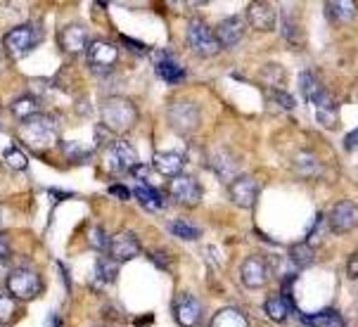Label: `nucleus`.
Wrapping results in <instances>:
<instances>
[{
    "label": "nucleus",
    "instance_id": "37",
    "mask_svg": "<svg viewBox=\"0 0 358 327\" xmlns=\"http://www.w3.org/2000/svg\"><path fill=\"white\" fill-rule=\"evenodd\" d=\"M344 145H347V150H351V152H356L358 150V126L349 133L347 138H344Z\"/></svg>",
    "mask_w": 358,
    "mask_h": 327
},
{
    "label": "nucleus",
    "instance_id": "16",
    "mask_svg": "<svg viewBox=\"0 0 358 327\" xmlns=\"http://www.w3.org/2000/svg\"><path fill=\"white\" fill-rule=\"evenodd\" d=\"M214 34H216V41L221 48H235L242 41V36H245V20L238 15L226 17L223 22H218Z\"/></svg>",
    "mask_w": 358,
    "mask_h": 327
},
{
    "label": "nucleus",
    "instance_id": "27",
    "mask_svg": "<svg viewBox=\"0 0 358 327\" xmlns=\"http://www.w3.org/2000/svg\"><path fill=\"white\" fill-rule=\"evenodd\" d=\"M289 261L294 263V268H308L315 261V252L308 242H296L289 247Z\"/></svg>",
    "mask_w": 358,
    "mask_h": 327
},
{
    "label": "nucleus",
    "instance_id": "31",
    "mask_svg": "<svg viewBox=\"0 0 358 327\" xmlns=\"http://www.w3.org/2000/svg\"><path fill=\"white\" fill-rule=\"evenodd\" d=\"M3 161L8 164L12 171H24V168L29 166L27 154H24L20 147H8V150H5V152H3Z\"/></svg>",
    "mask_w": 358,
    "mask_h": 327
},
{
    "label": "nucleus",
    "instance_id": "5",
    "mask_svg": "<svg viewBox=\"0 0 358 327\" xmlns=\"http://www.w3.org/2000/svg\"><path fill=\"white\" fill-rule=\"evenodd\" d=\"M5 284H8L10 296H15L20 301H31L36 296L43 294V280L31 268H15L8 275Z\"/></svg>",
    "mask_w": 358,
    "mask_h": 327
},
{
    "label": "nucleus",
    "instance_id": "19",
    "mask_svg": "<svg viewBox=\"0 0 358 327\" xmlns=\"http://www.w3.org/2000/svg\"><path fill=\"white\" fill-rule=\"evenodd\" d=\"M133 197H136L138 202H141V207L148 209V211H159L164 207L162 192L157 190V187L148 185V183H141V185L133 187Z\"/></svg>",
    "mask_w": 358,
    "mask_h": 327
},
{
    "label": "nucleus",
    "instance_id": "26",
    "mask_svg": "<svg viewBox=\"0 0 358 327\" xmlns=\"http://www.w3.org/2000/svg\"><path fill=\"white\" fill-rule=\"evenodd\" d=\"M209 327H250V323H247L245 313H240L238 308H223L211 318Z\"/></svg>",
    "mask_w": 358,
    "mask_h": 327
},
{
    "label": "nucleus",
    "instance_id": "32",
    "mask_svg": "<svg viewBox=\"0 0 358 327\" xmlns=\"http://www.w3.org/2000/svg\"><path fill=\"white\" fill-rule=\"evenodd\" d=\"M88 240H90V245L95 247L98 252H107L109 249V242H112V238L105 233V228L102 226H93L88 230Z\"/></svg>",
    "mask_w": 358,
    "mask_h": 327
},
{
    "label": "nucleus",
    "instance_id": "11",
    "mask_svg": "<svg viewBox=\"0 0 358 327\" xmlns=\"http://www.w3.org/2000/svg\"><path fill=\"white\" fill-rule=\"evenodd\" d=\"M240 280L245 287H250V289H261V287H266L271 280V268H268V263L264 261L261 256H250V259H245L240 266Z\"/></svg>",
    "mask_w": 358,
    "mask_h": 327
},
{
    "label": "nucleus",
    "instance_id": "21",
    "mask_svg": "<svg viewBox=\"0 0 358 327\" xmlns=\"http://www.w3.org/2000/svg\"><path fill=\"white\" fill-rule=\"evenodd\" d=\"M294 171L301 178H318L323 173V164L313 152H299L294 157Z\"/></svg>",
    "mask_w": 358,
    "mask_h": 327
},
{
    "label": "nucleus",
    "instance_id": "34",
    "mask_svg": "<svg viewBox=\"0 0 358 327\" xmlns=\"http://www.w3.org/2000/svg\"><path fill=\"white\" fill-rule=\"evenodd\" d=\"M268 98L271 100H275V105L278 107H282V109H294V98L292 95H287L285 90L280 88H271L268 90Z\"/></svg>",
    "mask_w": 358,
    "mask_h": 327
},
{
    "label": "nucleus",
    "instance_id": "7",
    "mask_svg": "<svg viewBox=\"0 0 358 327\" xmlns=\"http://www.w3.org/2000/svg\"><path fill=\"white\" fill-rule=\"evenodd\" d=\"M169 195L173 197V202L183 204V207H197L202 202V185L195 175H176V178L169 180Z\"/></svg>",
    "mask_w": 358,
    "mask_h": 327
},
{
    "label": "nucleus",
    "instance_id": "13",
    "mask_svg": "<svg viewBox=\"0 0 358 327\" xmlns=\"http://www.w3.org/2000/svg\"><path fill=\"white\" fill-rule=\"evenodd\" d=\"M88 64L93 66V69L98 71H107L112 69L114 64H117L119 59V50L114 43H109V41H93V43H88Z\"/></svg>",
    "mask_w": 358,
    "mask_h": 327
},
{
    "label": "nucleus",
    "instance_id": "24",
    "mask_svg": "<svg viewBox=\"0 0 358 327\" xmlns=\"http://www.w3.org/2000/svg\"><path fill=\"white\" fill-rule=\"evenodd\" d=\"M325 12L332 22H351L358 12V5L351 3V0H330L325 5Z\"/></svg>",
    "mask_w": 358,
    "mask_h": 327
},
{
    "label": "nucleus",
    "instance_id": "14",
    "mask_svg": "<svg viewBox=\"0 0 358 327\" xmlns=\"http://www.w3.org/2000/svg\"><path fill=\"white\" fill-rule=\"evenodd\" d=\"M275 20H278V12H275V5L273 3H250L247 5V24L257 31H271L275 29Z\"/></svg>",
    "mask_w": 358,
    "mask_h": 327
},
{
    "label": "nucleus",
    "instance_id": "22",
    "mask_svg": "<svg viewBox=\"0 0 358 327\" xmlns=\"http://www.w3.org/2000/svg\"><path fill=\"white\" fill-rule=\"evenodd\" d=\"M10 109H12V114L24 124V121H29L41 114V100L34 98V95H22V98H17L12 102Z\"/></svg>",
    "mask_w": 358,
    "mask_h": 327
},
{
    "label": "nucleus",
    "instance_id": "43",
    "mask_svg": "<svg viewBox=\"0 0 358 327\" xmlns=\"http://www.w3.org/2000/svg\"><path fill=\"white\" fill-rule=\"evenodd\" d=\"M0 223H3V209H0Z\"/></svg>",
    "mask_w": 358,
    "mask_h": 327
},
{
    "label": "nucleus",
    "instance_id": "15",
    "mask_svg": "<svg viewBox=\"0 0 358 327\" xmlns=\"http://www.w3.org/2000/svg\"><path fill=\"white\" fill-rule=\"evenodd\" d=\"M173 316L176 323L180 327H195L202 320V304L192 294H180L173 304Z\"/></svg>",
    "mask_w": 358,
    "mask_h": 327
},
{
    "label": "nucleus",
    "instance_id": "28",
    "mask_svg": "<svg viewBox=\"0 0 358 327\" xmlns=\"http://www.w3.org/2000/svg\"><path fill=\"white\" fill-rule=\"evenodd\" d=\"M301 323L306 327H344L342 316L332 308H327L323 313H315V316H301Z\"/></svg>",
    "mask_w": 358,
    "mask_h": 327
},
{
    "label": "nucleus",
    "instance_id": "35",
    "mask_svg": "<svg viewBox=\"0 0 358 327\" xmlns=\"http://www.w3.org/2000/svg\"><path fill=\"white\" fill-rule=\"evenodd\" d=\"M315 119H318V124L325 126V129H335V126H337V112H335V109H320V112H315Z\"/></svg>",
    "mask_w": 358,
    "mask_h": 327
},
{
    "label": "nucleus",
    "instance_id": "1",
    "mask_svg": "<svg viewBox=\"0 0 358 327\" xmlns=\"http://www.w3.org/2000/svg\"><path fill=\"white\" fill-rule=\"evenodd\" d=\"M100 117L109 133H126L136 126L138 107L129 98H107L100 107Z\"/></svg>",
    "mask_w": 358,
    "mask_h": 327
},
{
    "label": "nucleus",
    "instance_id": "39",
    "mask_svg": "<svg viewBox=\"0 0 358 327\" xmlns=\"http://www.w3.org/2000/svg\"><path fill=\"white\" fill-rule=\"evenodd\" d=\"M121 41H124L126 45H129V50H136V52H148V48H145L141 41H133L129 36H121Z\"/></svg>",
    "mask_w": 358,
    "mask_h": 327
},
{
    "label": "nucleus",
    "instance_id": "38",
    "mask_svg": "<svg viewBox=\"0 0 358 327\" xmlns=\"http://www.w3.org/2000/svg\"><path fill=\"white\" fill-rule=\"evenodd\" d=\"M10 240H8V235H5V233H0V259H3V261H5V259H10Z\"/></svg>",
    "mask_w": 358,
    "mask_h": 327
},
{
    "label": "nucleus",
    "instance_id": "30",
    "mask_svg": "<svg viewBox=\"0 0 358 327\" xmlns=\"http://www.w3.org/2000/svg\"><path fill=\"white\" fill-rule=\"evenodd\" d=\"M169 230H171L176 238H180V240L195 242V240L202 238V230L195 228V226H190V223H185V221H173L171 226H169Z\"/></svg>",
    "mask_w": 358,
    "mask_h": 327
},
{
    "label": "nucleus",
    "instance_id": "25",
    "mask_svg": "<svg viewBox=\"0 0 358 327\" xmlns=\"http://www.w3.org/2000/svg\"><path fill=\"white\" fill-rule=\"evenodd\" d=\"M155 69H157V76H159L162 81H166V83H180L185 78V69L178 62H173L171 57L157 59Z\"/></svg>",
    "mask_w": 358,
    "mask_h": 327
},
{
    "label": "nucleus",
    "instance_id": "3",
    "mask_svg": "<svg viewBox=\"0 0 358 327\" xmlns=\"http://www.w3.org/2000/svg\"><path fill=\"white\" fill-rule=\"evenodd\" d=\"M41 41H43V29H41V24L29 22V24L15 27L12 31L5 34L3 48L12 59H22L31 50H36V45H38Z\"/></svg>",
    "mask_w": 358,
    "mask_h": 327
},
{
    "label": "nucleus",
    "instance_id": "6",
    "mask_svg": "<svg viewBox=\"0 0 358 327\" xmlns=\"http://www.w3.org/2000/svg\"><path fill=\"white\" fill-rule=\"evenodd\" d=\"M185 36H187V45H190L199 57H214V54H218V50H221L214 29L206 27V22H202V20L187 22Z\"/></svg>",
    "mask_w": 358,
    "mask_h": 327
},
{
    "label": "nucleus",
    "instance_id": "41",
    "mask_svg": "<svg viewBox=\"0 0 358 327\" xmlns=\"http://www.w3.org/2000/svg\"><path fill=\"white\" fill-rule=\"evenodd\" d=\"M349 277H358V252L351 256V261H349Z\"/></svg>",
    "mask_w": 358,
    "mask_h": 327
},
{
    "label": "nucleus",
    "instance_id": "8",
    "mask_svg": "<svg viewBox=\"0 0 358 327\" xmlns=\"http://www.w3.org/2000/svg\"><path fill=\"white\" fill-rule=\"evenodd\" d=\"M107 168L112 173H131L138 166V152L129 140H114L107 150Z\"/></svg>",
    "mask_w": 358,
    "mask_h": 327
},
{
    "label": "nucleus",
    "instance_id": "29",
    "mask_svg": "<svg viewBox=\"0 0 358 327\" xmlns=\"http://www.w3.org/2000/svg\"><path fill=\"white\" fill-rule=\"evenodd\" d=\"M95 277H98V282H114L119 277V263L114 261L112 256H100L98 261H95Z\"/></svg>",
    "mask_w": 358,
    "mask_h": 327
},
{
    "label": "nucleus",
    "instance_id": "2",
    "mask_svg": "<svg viewBox=\"0 0 358 327\" xmlns=\"http://www.w3.org/2000/svg\"><path fill=\"white\" fill-rule=\"evenodd\" d=\"M20 138L34 150H48L59 140V124L48 114H38L20 124Z\"/></svg>",
    "mask_w": 358,
    "mask_h": 327
},
{
    "label": "nucleus",
    "instance_id": "40",
    "mask_svg": "<svg viewBox=\"0 0 358 327\" xmlns=\"http://www.w3.org/2000/svg\"><path fill=\"white\" fill-rule=\"evenodd\" d=\"M48 195H50L55 202H62V199H69V197H74L71 195V192H62V190H55V187H50V190H48Z\"/></svg>",
    "mask_w": 358,
    "mask_h": 327
},
{
    "label": "nucleus",
    "instance_id": "10",
    "mask_svg": "<svg viewBox=\"0 0 358 327\" xmlns=\"http://www.w3.org/2000/svg\"><path fill=\"white\" fill-rule=\"evenodd\" d=\"M327 226H330L335 235L351 233L358 226V207L354 202H349V199L337 202L330 214H327Z\"/></svg>",
    "mask_w": 358,
    "mask_h": 327
},
{
    "label": "nucleus",
    "instance_id": "18",
    "mask_svg": "<svg viewBox=\"0 0 358 327\" xmlns=\"http://www.w3.org/2000/svg\"><path fill=\"white\" fill-rule=\"evenodd\" d=\"M152 164H155V168L162 175L176 178V175H180V171H183L185 159H183V154H180V152H157Z\"/></svg>",
    "mask_w": 358,
    "mask_h": 327
},
{
    "label": "nucleus",
    "instance_id": "9",
    "mask_svg": "<svg viewBox=\"0 0 358 327\" xmlns=\"http://www.w3.org/2000/svg\"><path fill=\"white\" fill-rule=\"evenodd\" d=\"M228 197L235 207L240 209H252L259 199V183L252 178V175H235L228 185Z\"/></svg>",
    "mask_w": 358,
    "mask_h": 327
},
{
    "label": "nucleus",
    "instance_id": "42",
    "mask_svg": "<svg viewBox=\"0 0 358 327\" xmlns=\"http://www.w3.org/2000/svg\"><path fill=\"white\" fill-rule=\"evenodd\" d=\"M48 327H59V316H57V313H50V316H48Z\"/></svg>",
    "mask_w": 358,
    "mask_h": 327
},
{
    "label": "nucleus",
    "instance_id": "12",
    "mask_svg": "<svg viewBox=\"0 0 358 327\" xmlns=\"http://www.w3.org/2000/svg\"><path fill=\"white\" fill-rule=\"evenodd\" d=\"M109 254L107 256H112L117 263H124V261H131V259H136L138 254H141V240L136 238V233H131V230H124V233L114 235L112 242H109Z\"/></svg>",
    "mask_w": 358,
    "mask_h": 327
},
{
    "label": "nucleus",
    "instance_id": "4",
    "mask_svg": "<svg viewBox=\"0 0 358 327\" xmlns=\"http://www.w3.org/2000/svg\"><path fill=\"white\" fill-rule=\"evenodd\" d=\"M169 126L178 133V136H192L199 129V121H202V112L195 102L190 100H173L166 109Z\"/></svg>",
    "mask_w": 358,
    "mask_h": 327
},
{
    "label": "nucleus",
    "instance_id": "17",
    "mask_svg": "<svg viewBox=\"0 0 358 327\" xmlns=\"http://www.w3.org/2000/svg\"><path fill=\"white\" fill-rule=\"evenodd\" d=\"M59 48L66 54H78L83 50H88V31L81 24H69L59 31Z\"/></svg>",
    "mask_w": 358,
    "mask_h": 327
},
{
    "label": "nucleus",
    "instance_id": "23",
    "mask_svg": "<svg viewBox=\"0 0 358 327\" xmlns=\"http://www.w3.org/2000/svg\"><path fill=\"white\" fill-rule=\"evenodd\" d=\"M264 311L273 323H285L289 318V311H294V304L285 296H271L264 304Z\"/></svg>",
    "mask_w": 358,
    "mask_h": 327
},
{
    "label": "nucleus",
    "instance_id": "33",
    "mask_svg": "<svg viewBox=\"0 0 358 327\" xmlns=\"http://www.w3.org/2000/svg\"><path fill=\"white\" fill-rule=\"evenodd\" d=\"M15 316H17V299L15 296L0 294V325L10 323Z\"/></svg>",
    "mask_w": 358,
    "mask_h": 327
},
{
    "label": "nucleus",
    "instance_id": "20",
    "mask_svg": "<svg viewBox=\"0 0 358 327\" xmlns=\"http://www.w3.org/2000/svg\"><path fill=\"white\" fill-rule=\"evenodd\" d=\"M299 90H301V98L306 102H311V105H315V102L327 93V90L320 86V81L315 78L313 71H301L299 74Z\"/></svg>",
    "mask_w": 358,
    "mask_h": 327
},
{
    "label": "nucleus",
    "instance_id": "36",
    "mask_svg": "<svg viewBox=\"0 0 358 327\" xmlns=\"http://www.w3.org/2000/svg\"><path fill=\"white\" fill-rule=\"evenodd\" d=\"M109 195H114L117 199H131L133 190H129L126 185H109Z\"/></svg>",
    "mask_w": 358,
    "mask_h": 327
}]
</instances>
